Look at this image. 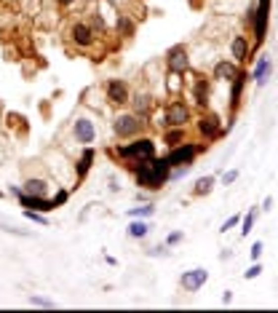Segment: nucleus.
Wrapping results in <instances>:
<instances>
[{
	"label": "nucleus",
	"mask_w": 278,
	"mask_h": 313,
	"mask_svg": "<svg viewBox=\"0 0 278 313\" xmlns=\"http://www.w3.org/2000/svg\"><path fill=\"white\" fill-rule=\"evenodd\" d=\"M118 156L134 158V161H147V158L155 156V145H153V139H137V142H131V145L118 150Z\"/></svg>",
	"instance_id": "1"
},
{
	"label": "nucleus",
	"mask_w": 278,
	"mask_h": 313,
	"mask_svg": "<svg viewBox=\"0 0 278 313\" xmlns=\"http://www.w3.org/2000/svg\"><path fill=\"white\" fill-rule=\"evenodd\" d=\"M112 129H115L118 137H134L137 131L142 129V118H139V115H131V112H126V115H118V118H115Z\"/></svg>",
	"instance_id": "2"
},
{
	"label": "nucleus",
	"mask_w": 278,
	"mask_h": 313,
	"mask_svg": "<svg viewBox=\"0 0 278 313\" xmlns=\"http://www.w3.org/2000/svg\"><path fill=\"white\" fill-rule=\"evenodd\" d=\"M209 281V273L203 270V268H193V270H187V273H182V289L185 292H198L203 284Z\"/></svg>",
	"instance_id": "3"
},
{
	"label": "nucleus",
	"mask_w": 278,
	"mask_h": 313,
	"mask_svg": "<svg viewBox=\"0 0 278 313\" xmlns=\"http://www.w3.org/2000/svg\"><path fill=\"white\" fill-rule=\"evenodd\" d=\"M268 14H270V0H260V5H257V11H254V38H257V43H262L265 30H268Z\"/></svg>",
	"instance_id": "4"
},
{
	"label": "nucleus",
	"mask_w": 278,
	"mask_h": 313,
	"mask_svg": "<svg viewBox=\"0 0 278 313\" xmlns=\"http://www.w3.org/2000/svg\"><path fill=\"white\" fill-rule=\"evenodd\" d=\"M166 59H169V70L177 72V75H182V72L187 70V64H190V62H187V51H185L182 46H174V49L169 51Z\"/></svg>",
	"instance_id": "5"
},
{
	"label": "nucleus",
	"mask_w": 278,
	"mask_h": 313,
	"mask_svg": "<svg viewBox=\"0 0 278 313\" xmlns=\"http://www.w3.org/2000/svg\"><path fill=\"white\" fill-rule=\"evenodd\" d=\"M72 134H75V139L81 145H91L96 137V129L91 121H86V118H81V121H75V126H72Z\"/></svg>",
	"instance_id": "6"
},
{
	"label": "nucleus",
	"mask_w": 278,
	"mask_h": 313,
	"mask_svg": "<svg viewBox=\"0 0 278 313\" xmlns=\"http://www.w3.org/2000/svg\"><path fill=\"white\" fill-rule=\"evenodd\" d=\"M107 99L112 104H126L129 102V89L123 81H110L107 83Z\"/></svg>",
	"instance_id": "7"
},
{
	"label": "nucleus",
	"mask_w": 278,
	"mask_h": 313,
	"mask_svg": "<svg viewBox=\"0 0 278 313\" xmlns=\"http://www.w3.org/2000/svg\"><path fill=\"white\" fill-rule=\"evenodd\" d=\"M195 145H185V148H177L174 153H171V156L166 158L169 161V166H180V163H190L193 161V156H195Z\"/></svg>",
	"instance_id": "8"
},
{
	"label": "nucleus",
	"mask_w": 278,
	"mask_h": 313,
	"mask_svg": "<svg viewBox=\"0 0 278 313\" xmlns=\"http://www.w3.org/2000/svg\"><path fill=\"white\" fill-rule=\"evenodd\" d=\"M270 72H273V62H270V56H262L260 62H257L254 72H251V78L257 81V86H265L270 78Z\"/></svg>",
	"instance_id": "9"
},
{
	"label": "nucleus",
	"mask_w": 278,
	"mask_h": 313,
	"mask_svg": "<svg viewBox=\"0 0 278 313\" xmlns=\"http://www.w3.org/2000/svg\"><path fill=\"white\" fill-rule=\"evenodd\" d=\"M185 121H187V107H185L182 102H174L166 112V123L169 126H182Z\"/></svg>",
	"instance_id": "10"
},
{
	"label": "nucleus",
	"mask_w": 278,
	"mask_h": 313,
	"mask_svg": "<svg viewBox=\"0 0 278 313\" xmlns=\"http://www.w3.org/2000/svg\"><path fill=\"white\" fill-rule=\"evenodd\" d=\"M198 129H201V134H206V137L220 134V118H217L214 112H209V115H203L201 121H198Z\"/></svg>",
	"instance_id": "11"
},
{
	"label": "nucleus",
	"mask_w": 278,
	"mask_h": 313,
	"mask_svg": "<svg viewBox=\"0 0 278 313\" xmlns=\"http://www.w3.org/2000/svg\"><path fill=\"white\" fill-rule=\"evenodd\" d=\"M230 51H233V59L235 62H243L249 56V41L243 35H235L233 43H230Z\"/></svg>",
	"instance_id": "12"
},
{
	"label": "nucleus",
	"mask_w": 278,
	"mask_h": 313,
	"mask_svg": "<svg viewBox=\"0 0 278 313\" xmlns=\"http://www.w3.org/2000/svg\"><path fill=\"white\" fill-rule=\"evenodd\" d=\"M246 81H249L246 72H238V75L233 78V91H230V104H233V107H238V102H241V94H243Z\"/></svg>",
	"instance_id": "13"
},
{
	"label": "nucleus",
	"mask_w": 278,
	"mask_h": 313,
	"mask_svg": "<svg viewBox=\"0 0 278 313\" xmlns=\"http://www.w3.org/2000/svg\"><path fill=\"white\" fill-rule=\"evenodd\" d=\"M72 41H75L78 46H91V41H94V35H91V27L89 24H75L72 27Z\"/></svg>",
	"instance_id": "14"
},
{
	"label": "nucleus",
	"mask_w": 278,
	"mask_h": 313,
	"mask_svg": "<svg viewBox=\"0 0 278 313\" xmlns=\"http://www.w3.org/2000/svg\"><path fill=\"white\" fill-rule=\"evenodd\" d=\"M235 75H238V67H235V64H230V62H220L214 67V78H217V81H233Z\"/></svg>",
	"instance_id": "15"
},
{
	"label": "nucleus",
	"mask_w": 278,
	"mask_h": 313,
	"mask_svg": "<svg viewBox=\"0 0 278 313\" xmlns=\"http://www.w3.org/2000/svg\"><path fill=\"white\" fill-rule=\"evenodd\" d=\"M46 190H48V182H46V179H27V185H24V193H27V196H46Z\"/></svg>",
	"instance_id": "16"
},
{
	"label": "nucleus",
	"mask_w": 278,
	"mask_h": 313,
	"mask_svg": "<svg viewBox=\"0 0 278 313\" xmlns=\"http://www.w3.org/2000/svg\"><path fill=\"white\" fill-rule=\"evenodd\" d=\"M91 161H94V150H86L83 156H81V161H78V177H86V171H89V166H91Z\"/></svg>",
	"instance_id": "17"
},
{
	"label": "nucleus",
	"mask_w": 278,
	"mask_h": 313,
	"mask_svg": "<svg viewBox=\"0 0 278 313\" xmlns=\"http://www.w3.org/2000/svg\"><path fill=\"white\" fill-rule=\"evenodd\" d=\"M211 185H214V177H201L195 182V196H206V193H211Z\"/></svg>",
	"instance_id": "18"
},
{
	"label": "nucleus",
	"mask_w": 278,
	"mask_h": 313,
	"mask_svg": "<svg viewBox=\"0 0 278 313\" xmlns=\"http://www.w3.org/2000/svg\"><path fill=\"white\" fill-rule=\"evenodd\" d=\"M147 225H144V222H131L129 225V236L131 238H144V236H147Z\"/></svg>",
	"instance_id": "19"
},
{
	"label": "nucleus",
	"mask_w": 278,
	"mask_h": 313,
	"mask_svg": "<svg viewBox=\"0 0 278 313\" xmlns=\"http://www.w3.org/2000/svg\"><path fill=\"white\" fill-rule=\"evenodd\" d=\"M254 219H257V209H251L249 214H246V219L241 222V233H243V236H249V233H251V228H254Z\"/></svg>",
	"instance_id": "20"
},
{
	"label": "nucleus",
	"mask_w": 278,
	"mask_h": 313,
	"mask_svg": "<svg viewBox=\"0 0 278 313\" xmlns=\"http://www.w3.org/2000/svg\"><path fill=\"white\" fill-rule=\"evenodd\" d=\"M177 142H182V126H174V129L166 134V145H174L177 148Z\"/></svg>",
	"instance_id": "21"
},
{
	"label": "nucleus",
	"mask_w": 278,
	"mask_h": 313,
	"mask_svg": "<svg viewBox=\"0 0 278 313\" xmlns=\"http://www.w3.org/2000/svg\"><path fill=\"white\" fill-rule=\"evenodd\" d=\"M195 102L198 104H206V83H198V89H195Z\"/></svg>",
	"instance_id": "22"
},
{
	"label": "nucleus",
	"mask_w": 278,
	"mask_h": 313,
	"mask_svg": "<svg viewBox=\"0 0 278 313\" xmlns=\"http://www.w3.org/2000/svg\"><path fill=\"white\" fill-rule=\"evenodd\" d=\"M153 211H155V206H142V209H131L129 214L131 217H150Z\"/></svg>",
	"instance_id": "23"
},
{
	"label": "nucleus",
	"mask_w": 278,
	"mask_h": 313,
	"mask_svg": "<svg viewBox=\"0 0 278 313\" xmlns=\"http://www.w3.org/2000/svg\"><path fill=\"white\" fill-rule=\"evenodd\" d=\"M24 217L32 219V222H38V225H48V219H46L43 214H38V211H24Z\"/></svg>",
	"instance_id": "24"
},
{
	"label": "nucleus",
	"mask_w": 278,
	"mask_h": 313,
	"mask_svg": "<svg viewBox=\"0 0 278 313\" xmlns=\"http://www.w3.org/2000/svg\"><path fill=\"white\" fill-rule=\"evenodd\" d=\"M137 112H142V115H144V112H147V107H150V99L147 97H137Z\"/></svg>",
	"instance_id": "25"
},
{
	"label": "nucleus",
	"mask_w": 278,
	"mask_h": 313,
	"mask_svg": "<svg viewBox=\"0 0 278 313\" xmlns=\"http://www.w3.org/2000/svg\"><path fill=\"white\" fill-rule=\"evenodd\" d=\"M249 255H251V260H260V257H262V241H254V244H251V252H249Z\"/></svg>",
	"instance_id": "26"
},
{
	"label": "nucleus",
	"mask_w": 278,
	"mask_h": 313,
	"mask_svg": "<svg viewBox=\"0 0 278 313\" xmlns=\"http://www.w3.org/2000/svg\"><path fill=\"white\" fill-rule=\"evenodd\" d=\"M260 273H262V265H260V262H254V265H251V268H249L246 273H243V276H246V278H257Z\"/></svg>",
	"instance_id": "27"
},
{
	"label": "nucleus",
	"mask_w": 278,
	"mask_h": 313,
	"mask_svg": "<svg viewBox=\"0 0 278 313\" xmlns=\"http://www.w3.org/2000/svg\"><path fill=\"white\" fill-rule=\"evenodd\" d=\"M32 305H41V308H54V303L51 300H43V297H30Z\"/></svg>",
	"instance_id": "28"
},
{
	"label": "nucleus",
	"mask_w": 278,
	"mask_h": 313,
	"mask_svg": "<svg viewBox=\"0 0 278 313\" xmlns=\"http://www.w3.org/2000/svg\"><path fill=\"white\" fill-rule=\"evenodd\" d=\"M235 179H238V169H233V171H228V174H222V182H225V185H233V182H235Z\"/></svg>",
	"instance_id": "29"
},
{
	"label": "nucleus",
	"mask_w": 278,
	"mask_h": 313,
	"mask_svg": "<svg viewBox=\"0 0 278 313\" xmlns=\"http://www.w3.org/2000/svg\"><path fill=\"white\" fill-rule=\"evenodd\" d=\"M238 222H241V217H238V214H235V217H230V219H228V222H225V225H222V233H225V230H230V228H235V225H238Z\"/></svg>",
	"instance_id": "30"
},
{
	"label": "nucleus",
	"mask_w": 278,
	"mask_h": 313,
	"mask_svg": "<svg viewBox=\"0 0 278 313\" xmlns=\"http://www.w3.org/2000/svg\"><path fill=\"white\" fill-rule=\"evenodd\" d=\"M182 238H185V236H182L180 230H177V233H171V236H169V241H166V244H169V246H174V244H180Z\"/></svg>",
	"instance_id": "31"
},
{
	"label": "nucleus",
	"mask_w": 278,
	"mask_h": 313,
	"mask_svg": "<svg viewBox=\"0 0 278 313\" xmlns=\"http://www.w3.org/2000/svg\"><path fill=\"white\" fill-rule=\"evenodd\" d=\"M118 27H121V32H126V35H131V24L126 22V19H118Z\"/></svg>",
	"instance_id": "32"
},
{
	"label": "nucleus",
	"mask_w": 278,
	"mask_h": 313,
	"mask_svg": "<svg viewBox=\"0 0 278 313\" xmlns=\"http://www.w3.org/2000/svg\"><path fill=\"white\" fill-rule=\"evenodd\" d=\"M64 201H67V193H56V198H54V206H59V204H64Z\"/></svg>",
	"instance_id": "33"
},
{
	"label": "nucleus",
	"mask_w": 278,
	"mask_h": 313,
	"mask_svg": "<svg viewBox=\"0 0 278 313\" xmlns=\"http://www.w3.org/2000/svg\"><path fill=\"white\" fill-rule=\"evenodd\" d=\"M270 209H273V198H265V201H262V211H270Z\"/></svg>",
	"instance_id": "34"
},
{
	"label": "nucleus",
	"mask_w": 278,
	"mask_h": 313,
	"mask_svg": "<svg viewBox=\"0 0 278 313\" xmlns=\"http://www.w3.org/2000/svg\"><path fill=\"white\" fill-rule=\"evenodd\" d=\"M230 300H233V292H225V295H222V303H225V305H228V303H230Z\"/></svg>",
	"instance_id": "35"
},
{
	"label": "nucleus",
	"mask_w": 278,
	"mask_h": 313,
	"mask_svg": "<svg viewBox=\"0 0 278 313\" xmlns=\"http://www.w3.org/2000/svg\"><path fill=\"white\" fill-rule=\"evenodd\" d=\"M59 3H62V5H70V3H72V0H59Z\"/></svg>",
	"instance_id": "36"
}]
</instances>
